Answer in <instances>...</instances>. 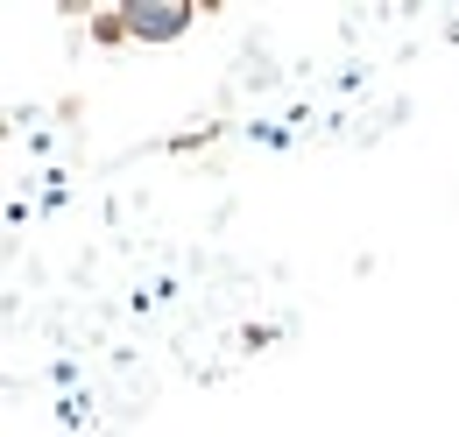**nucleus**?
Masks as SVG:
<instances>
[]
</instances>
